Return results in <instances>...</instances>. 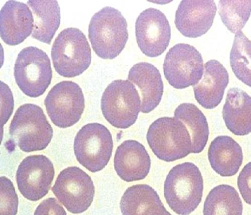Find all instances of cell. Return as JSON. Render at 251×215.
<instances>
[{"label":"cell","instance_id":"cell-5","mask_svg":"<svg viewBox=\"0 0 251 215\" xmlns=\"http://www.w3.org/2000/svg\"><path fill=\"white\" fill-rule=\"evenodd\" d=\"M148 143L160 160L173 162L192 153V141L185 125L174 117H164L153 122L147 134Z\"/></svg>","mask_w":251,"mask_h":215},{"label":"cell","instance_id":"cell-11","mask_svg":"<svg viewBox=\"0 0 251 215\" xmlns=\"http://www.w3.org/2000/svg\"><path fill=\"white\" fill-rule=\"evenodd\" d=\"M45 105L52 122L57 127L67 128L81 118L85 108V100L78 84L62 81L50 90Z\"/></svg>","mask_w":251,"mask_h":215},{"label":"cell","instance_id":"cell-2","mask_svg":"<svg viewBox=\"0 0 251 215\" xmlns=\"http://www.w3.org/2000/svg\"><path fill=\"white\" fill-rule=\"evenodd\" d=\"M127 21L117 9L105 7L95 14L89 27V38L96 54L113 59L123 51L129 38Z\"/></svg>","mask_w":251,"mask_h":215},{"label":"cell","instance_id":"cell-16","mask_svg":"<svg viewBox=\"0 0 251 215\" xmlns=\"http://www.w3.org/2000/svg\"><path fill=\"white\" fill-rule=\"evenodd\" d=\"M151 164L147 150L137 141H125L116 150L114 168L119 177L125 182L145 179L150 173Z\"/></svg>","mask_w":251,"mask_h":215},{"label":"cell","instance_id":"cell-30","mask_svg":"<svg viewBox=\"0 0 251 215\" xmlns=\"http://www.w3.org/2000/svg\"><path fill=\"white\" fill-rule=\"evenodd\" d=\"M34 215H67V214L56 199L50 198L39 205Z\"/></svg>","mask_w":251,"mask_h":215},{"label":"cell","instance_id":"cell-27","mask_svg":"<svg viewBox=\"0 0 251 215\" xmlns=\"http://www.w3.org/2000/svg\"><path fill=\"white\" fill-rule=\"evenodd\" d=\"M0 215H16L18 207V197L13 183L5 177L0 178Z\"/></svg>","mask_w":251,"mask_h":215},{"label":"cell","instance_id":"cell-14","mask_svg":"<svg viewBox=\"0 0 251 215\" xmlns=\"http://www.w3.org/2000/svg\"><path fill=\"white\" fill-rule=\"evenodd\" d=\"M217 11L212 0H183L176 12V26L185 37H201L212 27Z\"/></svg>","mask_w":251,"mask_h":215},{"label":"cell","instance_id":"cell-20","mask_svg":"<svg viewBox=\"0 0 251 215\" xmlns=\"http://www.w3.org/2000/svg\"><path fill=\"white\" fill-rule=\"evenodd\" d=\"M223 117L228 130L237 136L251 133V97L243 90L230 89L223 109Z\"/></svg>","mask_w":251,"mask_h":215},{"label":"cell","instance_id":"cell-26","mask_svg":"<svg viewBox=\"0 0 251 215\" xmlns=\"http://www.w3.org/2000/svg\"><path fill=\"white\" fill-rule=\"evenodd\" d=\"M219 13L227 29L233 33L237 34L241 31L250 18L251 0H222L219 2Z\"/></svg>","mask_w":251,"mask_h":215},{"label":"cell","instance_id":"cell-12","mask_svg":"<svg viewBox=\"0 0 251 215\" xmlns=\"http://www.w3.org/2000/svg\"><path fill=\"white\" fill-rule=\"evenodd\" d=\"M54 175L53 164L46 156H28L20 163L17 170L19 190L26 199L37 201L48 194Z\"/></svg>","mask_w":251,"mask_h":215},{"label":"cell","instance_id":"cell-6","mask_svg":"<svg viewBox=\"0 0 251 215\" xmlns=\"http://www.w3.org/2000/svg\"><path fill=\"white\" fill-rule=\"evenodd\" d=\"M101 109L103 117L111 125L125 130L137 121L141 110V99L131 81L115 80L103 93Z\"/></svg>","mask_w":251,"mask_h":215},{"label":"cell","instance_id":"cell-31","mask_svg":"<svg viewBox=\"0 0 251 215\" xmlns=\"http://www.w3.org/2000/svg\"><path fill=\"white\" fill-rule=\"evenodd\" d=\"M165 215H172L170 212L166 211V212H165Z\"/></svg>","mask_w":251,"mask_h":215},{"label":"cell","instance_id":"cell-7","mask_svg":"<svg viewBox=\"0 0 251 215\" xmlns=\"http://www.w3.org/2000/svg\"><path fill=\"white\" fill-rule=\"evenodd\" d=\"M14 70L18 87L29 97L43 95L51 83L50 60L44 51L36 47H29L21 51Z\"/></svg>","mask_w":251,"mask_h":215},{"label":"cell","instance_id":"cell-22","mask_svg":"<svg viewBox=\"0 0 251 215\" xmlns=\"http://www.w3.org/2000/svg\"><path fill=\"white\" fill-rule=\"evenodd\" d=\"M27 4L31 8L34 17L32 37L50 45L60 25V8L57 1L30 0Z\"/></svg>","mask_w":251,"mask_h":215},{"label":"cell","instance_id":"cell-9","mask_svg":"<svg viewBox=\"0 0 251 215\" xmlns=\"http://www.w3.org/2000/svg\"><path fill=\"white\" fill-rule=\"evenodd\" d=\"M163 71L166 79L175 89H183L194 86L203 76L202 57L193 46L177 44L167 53Z\"/></svg>","mask_w":251,"mask_h":215},{"label":"cell","instance_id":"cell-21","mask_svg":"<svg viewBox=\"0 0 251 215\" xmlns=\"http://www.w3.org/2000/svg\"><path fill=\"white\" fill-rule=\"evenodd\" d=\"M120 207L123 215H165L167 211L157 191L146 184L134 185L126 190Z\"/></svg>","mask_w":251,"mask_h":215},{"label":"cell","instance_id":"cell-1","mask_svg":"<svg viewBox=\"0 0 251 215\" xmlns=\"http://www.w3.org/2000/svg\"><path fill=\"white\" fill-rule=\"evenodd\" d=\"M203 190L201 172L196 165L190 162L174 166L164 185L166 201L179 215H189L195 211L201 201Z\"/></svg>","mask_w":251,"mask_h":215},{"label":"cell","instance_id":"cell-24","mask_svg":"<svg viewBox=\"0 0 251 215\" xmlns=\"http://www.w3.org/2000/svg\"><path fill=\"white\" fill-rule=\"evenodd\" d=\"M243 204L236 189L221 185L209 192L203 206V215H242Z\"/></svg>","mask_w":251,"mask_h":215},{"label":"cell","instance_id":"cell-18","mask_svg":"<svg viewBox=\"0 0 251 215\" xmlns=\"http://www.w3.org/2000/svg\"><path fill=\"white\" fill-rule=\"evenodd\" d=\"M128 79L140 90L141 111L149 113L154 110L160 104L163 94V83L159 70L150 63L139 62L130 70Z\"/></svg>","mask_w":251,"mask_h":215},{"label":"cell","instance_id":"cell-17","mask_svg":"<svg viewBox=\"0 0 251 215\" xmlns=\"http://www.w3.org/2000/svg\"><path fill=\"white\" fill-rule=\"evenodd\" d=\"M228 82V73L223 64L215 59L208 61L202 79L193 86L196 100L206 109L215 108L222 102Z\"/></svg>","mask_w":251,"mask_h":215},{"label":"cell","instance_id":"cell-15","mask_svg":"<svg viewBox=\"0 0 251 215\" xmlns=\"http://www.w3.org/2000/svg\"><path fill=\"white\" fill-rule=\"evenodd\" d=\"M34 18L25 3L9 1L0 12V34L10 46L22 44L33 32Z\"/></svg>","mask_w":251,"mask_h":215},{"label":"cell","instance_id":"cell-4","mask_svg":"<svg viewBox=\"0 0 251 215\" xmlns=\"http://www.w3.org/2000/svg\"><path fill=\"white\" fill-rule=\"evenodd\" d=\"M51 54L55 71L65 78L80 76L91 63V49L88 39L76 28L65 29L58 35Z\"/></svg>","mask_w":251,"mask_h":215},{"label":"cell","instance_id":"cell-8","mask_svg":"<svg viewBox=\"0 0 251 215\" xmlns=\"http://www.w3.org/2000/svg\"><path fill=\"white\" fill-rule=\"evenodd\" d=\"M113 140L108 129L93 123L83 126L74 141V153L78 162L92 173L105 167L112 155Z\"/></svg>","mask_w":251,"mask_h":215},{"label":"cell","instance_id":"cell-13","mask_svg":"<svg viewBox=\"0 0 251 215\" xmlns=\"http://www.w3.org/2000/svg\"><path fill=\"white\" fill-rule=\"evenodd\" d=\"M135 33L138 47L146 56L156 57L168 48L171 27L160 10L150 8L140 13L136 20Z\"/></svg>","mask_w":251,"mask_h":215},{"label":"cell","instance_id":"cell-19","mask_svg":"<svg viewBox=\"0 0 251 215\" xmlns=\"http://www.w3.org/2000/svg\"><path fill=\"white\" fill-rule=\"evenodd\" d=\"M208 158L216 173L223 177L235 175L243 161L242 149L231 137L219 136L208 148Z\"/></svg>","mask_w":251,"mask_h":215},{"label":"cell","instance_id":"cell-25","mask_svg":"<svg viewBox=\"0 0 251 215\" xmlns=\"http://www.w3.org/2000/svg\"><path fill=\"white\" fill-rule=\"evenodd\" d=\"M230 64L236 77L251 88V41L242 31L235 36Z\"/></svg>","mask_w":251,"mask_h":215},{"label":"cell","instance_id":"cell-28","mask_svg":"<svg viewBox=\"0 0 251 215\" xmlns=\"http://www.w3.org/2000/svg\"><path fill=\"white\" fill-rule=\"evenodd\" d=\"M1 129L12 114L14 101L12 93L6 83L1 81Z\"/></svg>","mask_w":251,"mask_h":215},{"label":"cell","instance_id":"cell-29","mask_svg":"<svg viewBox=\"0 0 251 215\" xmlns=\"http://www.w3.org/2000/svg\"><path fill=\"white\" fill-rule=\"evenodd\" d=\"M238 186L244 201L251 205V162L247 163L238 178Z\"/></svg>","mask_w":251,"mask_h":215},{"label":"cell","instance_id":"cell-10","mask_svg":"<svg viewBox=\"0 0 251 215\" xmlns=\"http://www.w3.org/2000/svg\"><path fill=\"white\" fill-rule=\"evenodd\" d=\"M52 191L70 212L77 214L85 212L91 206L95 188L86 172L77 166H71L60 172Z\"/></svg>","mask_w":251,"mask_h":215},{"label":"cell","instance_id":"cell-3","mask_svg":"<svg viewBox=\"0 0 251 215\" xmlns=\"http://www.w3.org/2000/svg\"><path fill=\"white\" fill-rule=\"evenodd\" d=\"M9 134L21 150L31 153L46 149L52 138L53 131L41 108L25 104L16 111Z\"/></svg>","mask_w":251,"mask_h":215},{"label":"cell","instance_id":"cell-23","mask_svg":"<svg viewBox=\"0 0 251 215\" xmlns=\"http://www.w3.org/2000/svg\"><path fill=\"white\" fill-rule=\"evenodd\" d=\"M175 118L182 122L189 131L192 141V154H200L204 149L209 136L207 119L194 104L183 103L175 111Z\"/></svg>","mask_w":251,"mask_h":215}]
</instances>
